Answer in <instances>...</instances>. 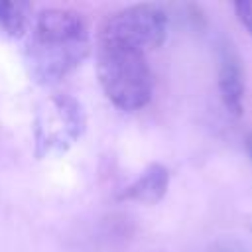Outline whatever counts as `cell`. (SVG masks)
Listing matches in <instances>:
<instances>
[{
    "label": "cell",
    "mask_w": 252,
    "mask_h": 252,
    "mask_svg": "<svg viewBox=\"0 0 252 252\" xmlns=\"http://www.w3.org/2000/svg\"><path fill=\"white\" fill-rule=\"evenodd\" d=\"M244 146H246V152H248V158H250V161H252V132L246 136V140H244Z\"/></svg>",
    "instance_id": "cell-10"
},
{
    "label": "cell",
    "mask_w": 252,
    "mask_h": 252,
    "mask_svg": "<svg viewBox=\"0 0 252 252\" xmlns=\"http://www.w3.org/2000/svg\"><path fill=\"white\" fill-rule=\"evenodd\" d=\"M234 12H236L238 22L252 35V0H240V2H236L234 4Z\"/></svg>",
    "instance_id": "cell-8"
},
{
    "label": "cell",
    "mask_w": 252,
    "mask_h": 252,
    "mask_svg": "<svg viewBox=\"0 0 252 252\" xmlns=\"http://www.w3.org/2000/svg\"><path fill=\"white\" fill-rule=\"evenodd\" d=\"M91 51V41H61L33 37L28 43V65L35 83L53 85L77 69Z\"/></svg>",
    "instance_id": "cell-4"
},
{
    "label": "cell",
    "mask_w": 252,
    "mask_h": 252,
    "mask_svg": "<svg viewBox=\"0 0 252 252\" xmlns=\"http://www.w3.org/2000/svg\"><path fill=\"white\" fill-rule=\"evenodd\" d=\"M219 93L224 108L232 116H240L244 108V73L240 57L226 43L219 55Z\"/></svg>",
    "instance_id": "cell-5"
},
{
    "label": "cell",
    "mask_w": 252,
    "mask_h": 252,
    "mask_svg": "<svg viewBox=\"0 0 252 252\" xmlns=\"http://www.w3.org/2000/svg\"><path fill=\"white\" fill-rule=\"evenodd\" d=\"M32 24V6L26 2L0 0V30L10 37H22Z\"/></svg>",
    "instance_id": "cell-7"
},
{
    "label": "cell",
    "mask_w": 252,
    "mask_h": 252,
    "mask_svg": "<svg viewBox=\"0 0 252 252\" xmlns=\"http://www.w3.org/2000/svg\"><path fill=\"white\" fill-rule=\"evenodd\" d=\"M167 14L154 4H134L110 14L98 33V43L120 45L148 53L163 45L167 37Z\"/></svg>",
    "instance_id": "cell-2"
},
{
    "label": "cell",
    "mask_w": 252,
    "mask_h": 252,
    "mask_svg": "<svg viewBox=\"0 0 252 252\" xmlns=\"http://www.w3.org/2000/svg\"><path fill=\"white\" fill-rule=\"evenodd\" d=\"M96 73L106 98L120 110H140L154 94V75L146 53L98 43Z\"/></svg>",
    "instance_id": "cell-1"
},
{
    "label": "cell",
    "mask_w": 252,
    "mask_h": 252,
    "mask_svg": "<svg viewBox=\"0 0 252 252\" xmlns=\"http://www.w3.org/2000/svg\"><path fill=\"white\" fill-rule=\"evenodd\" d=\"M211 252H248L244 246H240V244H236V242H217L213 248H211Z\"/></svg>",
    "instance_id": "cell-9"
},
{
    "label": "cell",
    "mask_w": 252,
    "mask_h": 252,
    "mask_svg": "<svg viewBox=\"0 0 252 252\" xmlns=\"http://www.w3.org/2000/svg\"><path fill=\"white\" fill-rule=\"evenodd\" d=\"M169 187V171L161 163H150L138 177L132 181L126 191L122 193V199L136 201L144 205H154L163 199Z\"/></svg>",
    "instance_id": "cell-6"
},
{
    "label": "cell",
    "mask_w": 252,
    "mask_h": 252,
    "mask_svg": "<svg viewBox=\"0 0 252 252\" xmlns=\"http://www.w3.org/2000/svg\"><path fill=\"white\" fill-rule=\"evenodd\" d=\"M85 126L87 118L81 102L67 94L51 96L39 110L35 120L37 152L39 148H43L45 152L67 150L83 136Z\"/></svg>",
    "instance_id": "cell-3"
}]
</instances>
